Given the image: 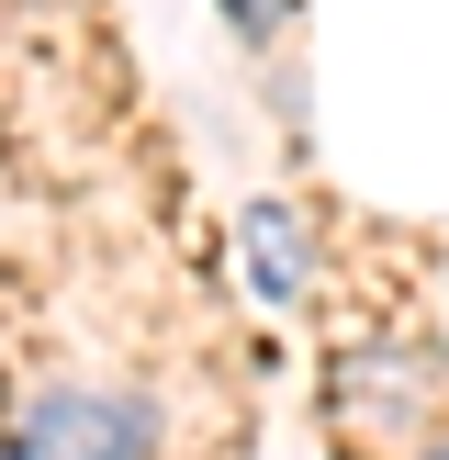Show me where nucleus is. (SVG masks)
Here are the masks:
<instances>
[{"mask_svg": "<svg viewBox=\"0 0 449 460\" xmlns=\"http://www.w3.org/2000/svg\"><path fill=\"white\" fill-rule=\"evenodd\" d=\"M281 12H292V0H224V22H236V34H281Z\"/></svg>", "mask_w": 449, "mask_h": 460, "instance_id": "7ed1b4c3", "label": "nucleus"}, {"mask_svg": "<svg viewBox=\"0 0 449 460\" xmlns=\"http://www.w3.org/2000/svg\"><path fill=\"white\" fill-rule=\"evenodd\" d=\"M427 460H449V438H438V449H427Z\"/></svg>", "mask_w": 449, "mask_h": 460, "instance_id": "20e7f679", "label": "nucleus"}, {"mask_svg": "<svg viewBox=\"0 0 449 460\" xmlns=\"http://www.w3.org/2000/svg\"><path fill=\"white\" fill-rule=\"evenodd\" d=\"M247 270H259V292L269 304H304V247H292V214H247Z\"/></svg>", "mask_w": 449, "mask_h": 460, "instance_id": "f03ea898", "label": "nucleus"}, {"mask_svg": "<svg viewBox=\"0 0 449 460\" xmlns=\"http://www.w3.org/2000/svg\"><path fill=\"white\" fill-rule=\"evenodd\" d=\"M0 460H146V404L124 394H45L12 416Z\"/></svg>", "mask_w": 449, "mask_h": 460, "instance_id": "f257e3e1", "label": "nucleus"}]
</instances>
